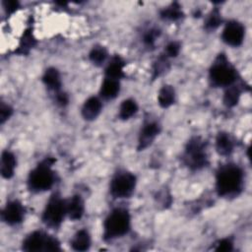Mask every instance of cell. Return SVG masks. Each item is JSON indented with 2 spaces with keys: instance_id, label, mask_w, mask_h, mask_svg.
Segmentation results:
<instances>
[{
  "instance_id": "cell-1",
  "label": "cell",
  "mask_w": 252,
  "mask_h": 252,
  "mask_svg": "<svg viewBox=\"0 0 252 252\" xmlns=\"http://www.w3.org/2000/svg\"><path fill=\"white\" fill-rule=\"evenodd\" d=\"M243 171L232 163L222 165L219 168L216 175V188L220 196L237 195L242 188Z\"/></svg>"
},
{
  "instance_id": "cell-2",
  "label": "cell",
  "mask_w": 252,
  "mask_h": 252,
  "mask_svg": "<svg viewBox=\"0 0 252 252\" xmlns=\"http://www.w3.org/2000/svg\"><path fill=\"white\" fill-rule=\"evenodd\" d=\"M53 158H47L39 162L31 172L28 178V186L32 192L49 190L55 182V173L51 168Z\"/></svg>"
},
{
  "instance_id": "cell-3",
  "label": "cell",
  "mask_w": 252,
  "mask_h": 252,
  "mask_svg": "<svg viewBox=\"0 0 252 252\" xmlns=\"http://www.w3.org/2000/svg\"><path fill=\"white\" fill-rule=\"evenodd\" d=\"M104 239H113L126 234L130 228V215L124 209L113 210L104 220Z\"/></svg>"
},
{
  "instance_id": "cell-4",
  "label": "cell",
  "mask_w": 252,
  "mask_h": 252,
  "mask_svg": "<svg viewBox=\"0 0 252 252\" xmlns=\"http://www.w3.org/2000/svg\"><path fill=\"white\" fill-rule=\"evenodd\" d=\"M210 80L215 87H229L236 80V71L224 55H220L210 69Z\"/></svg>"
},
{
  "instance_id": "cell-5",
  "label": "cell",
  "mask_w": 252,
  "mask_h": 252,
  "mask_svg": "<svg viewBox=\"0 0 252 252\" xmlns=\"http://www.w3.org/2000/svg\"><path fill=\"white\" fill-rule=\"evenodd\" d=\"M183 160L192 170H198L206 166L208 163L206 143L199 137L192 138L185 148Z\"/></svg>"
},
{
  "instance_id": "cell-6",
  "label": "cell",
  "mask_w": 252,
  "mask_h": 252,
  "mask_svg": "<svg viewBox=\"0 0 252 252\" xmlns=\"http://www.w3.org/2000/svg\"><path fill=\"white\" fill-rule=\"evenodd\" d=\"M66 214L65 201L59 195L54 194L45 206L42 214V221L50 227H57L61 224Z\"/></svg>"
},
{
  "instance_id": "cell-7",
  "label": "cell",
  "mask_w": 252,
  "mask_h": 252,
  "mask_svg": "<svg viewBox=\"0 0 252 252\" xmlns=\"http://www.w3.org/2000/svg\"><path fill=\"white\" fill-rule=\"evenodd\" d=\"M23 250L29 252L35 251H58L59 242L56 238L46 235L41 231H34L28 235L23 242Z\"/></svg>"
},
{
  "instance_id": "cell-8",
  "label": "cell",
  "mask_w": 252,
  "mask_h": 252,
  "mask_svg": "<svg viewBox=\"0 0 252 252\" xmlns=\"http://www.w3.org/2000/svg\"><path fill=\"white\" fill-rule=\"evenodd\" d=\"M136 186V177L130 172L117 173L110 182V193L114 198L129 197Z\"/></svg>"
},
{
  "instance_id": "cell-9",
  "label": "cell",
  "mask_w": 252,
  "mask_h": 252,
  "mask_svg": "<svg viewBox=\"0 0 252 252\" xmlns=\"http://www.w3.org/2000/svg\"><path fill=\"white\" fill-rule=\"evenodd\" d=\"M245 29L243 25L237 21H229L221 33L222 40L230 46H239L244 39Z\"/></svg>"
},
{
  "instance_id": "cell-10",
  "label": "cell",
  "mask_w": 252,
  "mask_h": 252,
  "mask_svg": "<svg viewBox=\"0 0 252 252\" xmlns=\"http://www.w3.org/2000/svg\"><path fill=\"white\" fill-rule=\"evenodd\" d=\"M2 220L10 225H15L23 221L25 217V208L23 205L17 201H10L7 203L2 211Z\"/></svg>"
},
{
  "instance_id": "cell-11",
  "label": "cell",
  "mask_w": 252,
  "mask_h": 252,
  "mask_svg": "<svg viewBox=\"0 0 252 252\" xmlns=\"http://www.w3.org/2000/svg\"><path fill=\"white\" fill-rule=\"evenodd\" d=\"M160 131V126L156 121H146L140 131L138 140V150L142 151L148 148L158 135Z\"/></svg>"
},
{
  "instance_id": "cell-12",
  "label": "cell",
  "mask_w": 252,
  "mask_h": 252,
  "mask_svg": "<svg viewBox=\"0 0 252 252\" xmlns=\"http://www.w3.org/2000/svg\"><path fill=\"white\" fill-rule=\"evenodd\" d=\"M101 107V101L96 96H91L85 101L82 107V116L86 120H94L100 113Z\"/></svg>"
},
{
  "instance_id": "cell-13",
  "label": "cell",
  "mask_w": 252,
  "mask_h": 252,
  "mask_svg": "<svg viewBox=\"0 0 252 252\" xmlns=\"http://www.w3.org/2000/svg\"><path fill=\"white\" fill-rule=\"evenodd\" d=\"M84 201L79 195L73 196L68 203H66V213L73 220H80L84 215Z\"/></svg>"
},
{
  "instance_id": "cell-14",
  "label": "cell",
  "mask_w": 252,
  "mask_h": 252,
  "mask_svg": "<svg viewBox=\"0 0 252 252\" xmlns=\"http://www.w3.org/2000/svg\"><path fill=\"white\" fill-rule=\"evenodd\" d=\"M124 65H125V62L121 57H119L118 55L112 57V59L110 60V62L108 63L105 69V78L119 81V79L124 77V72H123Z\"/></svg>"
},
{
  "instance_id": "cell-15",
  "label": "cell",
  "mask_w": 252,
  "mask_h": 252,
  "mask_svg": "<svg viewBox=\"0 0 252 252\" xmlns=\"http://www.w3.org/2000/svg\"><path fill=\"white\" fill-rule=\"evenodd\" d=\"M16 158L15 156L8 151L2 153L1 156V174L4 178L9 179L14 175L16 167Z\"/></svg>"
},
{
  "instance_id": "cell-16",
  "label": "cell",
  "mask_w": 252,
  "mask_h": 252,
  "mask_svg": "<svg viewBox=\"0 0 252 252\" xmlns=\"http://www.w3.org/2000/svg\"><path fill=\"white\" fill-rule=\"evenodd\" d=\"M120 91V84L118 80L105 78L101 84L99 94L100 96L105 99L114 98Z\"/></svg>"
},
{
  "instance_id": "cell-17",
  "label": "cell",
  "mask_w": 252,
  "mask_h": 252,
  "mask_svg": "<svg viewBox=\"0 0 252 252\" xmlns=\"http://www.w3.org/2000/svg\"><path fill=\"white\" fill-rule=\"evenodd\" d=\"M42 81L44 85L54 93L60 92L61 88V80H60V75L57 69L55 68H48L44 72L42 76Z\"/></svg>"
},
{
  "instance_id": "cell-18",
  "label": "cell",
  "mask_w": 252,
  "mask_h": 252,
  "mask_svg": "<svg viewBox=\"0 0 252 252\" xmlns=\"http://www.w3.org/2000/svg\"><path fill=\"white\" fill-rule=\"evenodd\" d=\"M216 149L219 155L228 156L233 151V142L227 133L220 132L216 139Z\"/></svg>"
},
{
  "instance_id": "cell-19",
  "label": "cell",
  "mask_w": 252,
  "mask_h": 252,
  "mask_svg": "<svg viewBox=\"0 0 252 252\" xmlns=\"http://www.w3.org/2000/svg\"><path fill=\"white\" fill-rule=\"evenodd\" d=\"M71 246L76 251H86L91 246V237L86 229L79 230L71 241Z\"/></svg>"
},
{
  "instance_id": "cell-20",
  "label": "cell",
  "mask_w": 252,
  "mask_h": 252,
  "mask_svg": "<svg viewBox=\"0 0 252 252\" xmlns=\"http://www.w3.org/2000/svg\"><path fill=\"white\" fill-rule=\"evenodd\" d=\"M175 100V93L174 89L171 86L164 85L158 92V104L163 107H169Z\"/></svg>"
},
{
  "instance_id": "cell-21",
  "label": "cell",
  "mask_w": 252,
  "mask_h": 252,
  "mask_svg": "<svg viewBox=\"0 0 252 252\" xmlns=\"http://www.w3.org/2000/svg\"><path fill=\"white\" fill-rule=\"evenodd\" d=\"M35 43H36V41L32 35V30L27 29L23 33V36L21 38L20 44H19L16 52L19 54H28L30 52V50L35 45Z\"/></svg>"
},
{
  "instance_id": "cell-22",
  "label": "cell",
  "mask_w": 252,
  "mask_h": 252,
  "mask_svg": "<svg viewBox=\"0 0 252 252\" xmlns=\"http://www.w3.org/2000/svg\"><path fill=\"white\" fill-rule=\"evenodd\" d=\"M138 110V105L133 99H125L122 101L119 108V117L123 120L132 117Z\"/></svg>"
},
{
  "instance_id": "cell-23",
  "label": "cell",
  "mask_w": 252,
  "mask_h": 252,
  "mask_svg": "<svg viewBox=\"0 0 252 252\" xmlns=\"http://www.w3.org/2000/svg\"><path fill=\"white\" fill-rule=\"evenodd\" d=\"M240 90L238 87L229 86L223 95V103L227 107H233L237 104L240 97Z\"/></svg>"
},
{
  "instance_id": "cell-24",
  "label": "cell",
  "mask_w": 252,
  "mask_h": 252,
  "mask_svg": "<svg viewBox=\"0 0 252 252\" xmlns=\"http://www.w3.org/2000/svg\"><path fill=\"white\" fill-rule=\"evenodd\" d=\"M160 16L162 19L169 21H176L182 17V11L180 5L177 2L170 4L168 7L164 8L160 12Z\"/></svg>"
},
{
  "instance_id": "cell-25",
  "label": "cell",
  "mask_w": 252,
  "mask_h": 252,
  "mask_svg": "<svg viewBox=\"0 0 252 252\" xmlns=\"http://www.w3.org/2000/svg\"><path fill=\"white\" fill-rule=\"evenodd\" d=\"M90 60L94 64V65H101L106 57H107V51L103 46L100 45H95L92 48L90 54H89Z\"/></svg>"
},
{
  "instance_id": "cell-26",
  "label": "cell",
  "mask_w": 252,
  "mask_h": 252,
  "mask_svg": "<svg viewBox=\"0 0 252 252\" xmlns=\"http://www.w3.org/2000/svg\"><path fill=\"white\" fill-rule=\"evenodd\" d=\"M220 23H221V16L219 9L216 8L208 16L205 23V28L207 30H215L220 25Z\"/></svg>"
},
{
  "instance_id": "cell-27",
  "label": "cell",
  "mask_w": 252,
  "mask_h": 252,
  "mask_svg": "<svg viewBox=\"0 0 252 252\" xmlns=\"http://www.w3.org/2000/svg\"><path fill=\"white\" fill-rule=\"evenodd\" d=\"M180 50V45L176 41H172L168 43L165 48H164V56L167 57H176L179 53Z\"/></svg>"
},
{
  "instance_id": "cell-28",
  "label": "cell",
  "mask_w": 252,
  "mask_h": 252,
  "mask_svg": "<svg viewBox=\"0 0 252 252\" xmlns=\"http://www.w3.org/2000/svg\"><path fill=\"white\" fill-rule=\"evenodd\" d=\"M159 35V31L156 30V29H151L150 31H148L145 34H144V42L147 44V45H154L157 37H158Z\"/></svg>"
},
{
  "instance_id": "cell-29",
  "label": "cell",
  "mask_w": 252,
  "mask_h": 252,
  "mask_svg": "<svg viewBox=\"0 0 252 252\" xmlns=\"http://www.w3.org/2000/svg\"><path fill=\"white\" fill-rule=\"evenodd\" d=\"M12 112H13L12 108L8 104L1 101V104H0V122L4 123L11 116Z\"/></svg>"
},
{
  "instance_id": "cell-30",
  "label": "cell",
  "mask_w": 252,
  "mask_h": 252,
  "mask_svg": "<svg viewBox=\"0 0 252 252\" xmlns=\"http://www.w3.org/2000/svg\"><path fill=\"white\" fill-rule=\"evenodd\" d=\"M215 250L216 251H221V252L231 251L232 250V242L229 239H227V238L221 239V240H220L218 242Z\"/></svg>"
},
{
  "instance_id": "cell-31",
  "label": "cell",
  "mask_w": 252,
  "mask_h": 252,
  "mask_svg": "<svg viewBox=\"0 0 252 252\" xmlns=\"http://www.w3.org/2000/svg\"><path fill=\"white\" fill-rule=\"evenodd\" d=\"M3 6H4L5 11L8 14H11V13H14L18 9L19 2L15 1V0H7V1H3Z\"/></svg>"
},
{
  "instance_id": "cell-32",
  "label": "cell",
  "mask_w": 252,
  "mask_h": 252,
  "mask_svg": "<svg viewBox=\"0 0 252 252\" xmlns=\"http://www.w3.org/2000/svg\"><path fill=\"white\" fill-rule=\"evenodd\" d=\"M55 94H56V101L59 105L64 106L68 103V96L65 93L58 92V93H55Z\"/></svg>"
}]
</instances>
